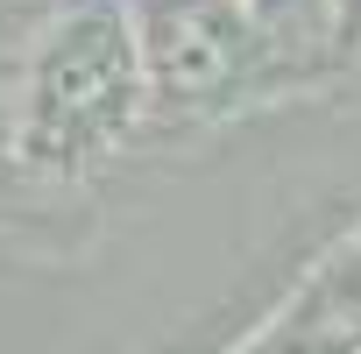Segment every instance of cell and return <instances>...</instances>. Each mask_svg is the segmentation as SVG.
Returning a JSON list of instances; mask_svg holds the SVG:
<instances>
[{
	"instance_id": "1",
	"label": "cell",
	"mask_w": 361,
	"mask_h": 354,
	"mask_svg": "<svg viewBox=\"0 0 361 354\" xmlns=\"http://www.w3.org/2000/svg\"><path fill=\"white\" fill-rule=\"evenodd\" d=\"M149 128V78L135 15L121 0H57L22 43L15 170L43 185H85Z\"/></svg>"
},
{
	"instance_id": "2",
	"label": "cell",
	"mask_w": 361,
	"mask_h": 354,
	"mask_svg": "<svg viewBox=\"0 0 361 354\" xmlns=\"http://www.w3.org/2000/svg\"><path fill=\"white\" fill-rule=\"evenodd\" d=\"M149 121H220L283 78V43L248 0H128Z\"/></svg>"
},
{
	"instance_id": "3",
	"label": "cell",
	"mask_w": 361,
	"mask_h": 354,
	"mask_svg": "<svg viewBox=\"0 0 361 354\" xmlns=\"http://www.w3.org/2000/svg\"><path fill=\"white\" fill-rule=\"evenodd\" d=\"M15 121H22V50H0V170H15Z\"/></svg>"
},
{
	"instance_id": "4",
	"label": "cell",
	"mask_w": 361,
	"mask_h": 354,
	"mask_svg": "<svg viewBox=\"0 0 361 354\" xmlns=\"http://www.w3.org/2000/svg\"><path fill=\"white\" fill-rule=\"evenodd\" d=\"M319 8H326V36L340 50H354L361 43V0H319Z\"/></svg>"
},
{
	"instance_id": "5",
	"label": "cell",
	"mask_w": 361,
	"mask_h": 354,
	"mask_svg": "<svg viewBox=\"0 0 361 354\" xmlns=\"http://www.w3.org/2000/svg\"><path fill=\"white\" fill-rule=\"evenodd\" d=\"M36 22H43V8H22V0H0V43H8V36H36Z\"/></svg>"
}]
</instances>
